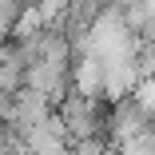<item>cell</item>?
Here are the masks:
<instances>
[{
  "label": "cell",
  "instance_id": "cell-8",
  "mask_svg": "<svg viewBox=\"0 0 155 155\" xmlns=\"http://www.w3.org/2000/svg\"><path fill=\"white\" fill-rule=\"evenodd\" d=\"M131 96H135L139 104H147V107L155 111V76H143V80L135 84V91H131Z\"/></svg>",
  "mask_w": 155,
  "mask_h": 155
},
{
  "label": "cell",
  "instance_id": "cell-2",
  "mask_svg": "<svg viewBox=\"0 0 155 155\" xmlns=\"http://www.w3.org/2000/svg\"><path fill=\"white\" fill-rule=\"evenodd\" d=\"M151 123H155V111H151L147 104H139L135 96H119V100H111V107H107V143L119 147L123 139L147 131Z\"/></svg>",
  "mask_w": 155,
  "mask_h": 155
},
{
  "label": "cell",
  "instance_id": "cell-9",
  "mask_svg": "<svg viewBox=\"0 0 155 155\" xmlns=\"http://www.w3.org/2000/svg\"><path fill=\"white\" fill-rule=\"evenodd\" d=\"M24 4H44V0H24Z\"/></svg>",
  "mask_w": 155,
  "mask_h": 155
},
{
  "label": "cell",
  "instance_id": "cell-3",
  "mask_svg": "<svg viewBox=\"0 0 155 155\" xmlns=\"http://www.w3.org/2000/svg\"><path fill=\"white\" fill-rule=\"evenodd\" d=\"M24 84L44 91V96L56 104L60 96L72 91V56H40V60H32L28 72H24Z\"/></svg>",
  "mask_w": 155,
  "mask_h": 155
},
{
  "label": "cell",
  "instance_id": "cell-1",
  "mask_svg": "<svg viewBox=\"0 0 155 155\" xmlns=\"http://www.w3.org/2000/svg\"><path fill=\"white\" fill-rule=\"evenodd\" d=\"M56 115L68 131V143L72 139H84V135H107V104L104 96H87V91H68V96L56 100Z\"/></svg>",
  "mask_w": 155,
  "mask_h": 155
},
{
  "label": "cell",
  "instance_id": "cell-7",
  "mask_svg": "<svg viewBox=\"0 0 155 155\" xmlns=\"http://www.w3.org/2000/svg\"><path fill=\"white\" fill-rule=\"evenodd\" d=\"M20 8H24V0H0V40H8V36H12Z\"/></svg>",
  "mask_w": 155,
  "mask_h": 155
},
{
  "label": "cell",
  "instance_id": "cell-6",
  "mask_svg": "<svg viewBox=\"0 0 155 155\" xmlns=\"http://www.w3.org/2000/svg\"><path fill=\"white\" fill-rule=\"evenodd\" d=\"M72 87L87 91V96H104V64H100L96 52L72 56Z\"/></svg>",
  "mask_w": 155,
  "mask_h": 155
},
{
  "label": "cell",
  "instance_id": "cell-4",
  "mask_svg": "<svg viewBox=\"0 0 155 155\" xmlns=\"http://www.w3.org/2000/svg\"><path fill=\"white\" fill-rule=\"evenodd\" d=\"M100 64H104V96L107 100H119V96H131L135 91V84H139L135 56L115 52V56H100Z\"/></svg>",
  "mask_w": 155,
  "mask_h": 155
},
{
  "label": "cell",
  "instance_id": "cell-5",
  "mask_svg": "<svg viewBox=\"0 0 155 155\" xmlns=\"http://www.w3.org/2000/svg\"><path fill=\"white\" fill-rule=\"evenodd\" d=\"M20 143H24L28 151H44V155L64 151V147H68V131H64V123H60L56 107H52L40 123H32L28 131H20Z\"/></svg>",
  "mask_w": 155,
  "mask_h": 155
}]
</instances>
